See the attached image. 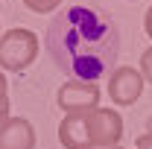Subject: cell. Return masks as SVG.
Listing matches in <instances>:
<instances>
[{"mask_svg": "<svg viewBox=\"0 0 152 149\" xmlns=\"http://www.w3.org/2000/svg\"><path fill=\"white\" fill-rule=\"evenodd\" d=\"M38 56V38L32 29H6L0 35V70H12L18 73L23 67H29Z\"/></svg>", "mask_w": 152, "mask_h": 149, "instance_id": "7a4b0ae2", "label": "cell"}, {"mask_svg": "<svg viewBox=\"0 0 152 149\" xmlns=\"http://www.w3.org/2000/svg\"><path fill=\"white\" fill-rule=\"evenodd\" d=\"M0 149H35V129L26 117H9L0 123Z\"/></svg>", "mask_w": 152, "mask_h": 149, "instance_id": "8992f818", "label": "cell"}, {"mask_svg": "<svg viewBox=\"0 0 152 149\" xmlns=\"http://www.w3.org/2000/svg\"><path fill=\"white\" fill-rule=\"evenodd\" d=\"M134 149H152V129H149V131H143V134L134 140Z\"/></svg>", "mask_w": 152, "mask_h": 149, "instance_id": "30bf717a", "label": "cell"}, {"mask_svg": "<svg viewBox=\"0 0 152 149\" xmlns=\"http://www.w3.org/2000/svg\"><path fill=\"white\" fill-rule=\"evenodd\" d=\"M88 120V134L94 146H117L123 137V117L114 108H94L91 114H85Z\"/></svg>", "mask_w": 152, "mask_h": 149, "instance_id": "277c9868", "label": "cell"}, {"mask_svg": "<svg viewBox=\"0 0 152 149\" xmlns=\"http://www.w3.org/2000/svg\"><path fill=\"white\" fill-rule=\"evenodd\" d=\"M140 76L152 85V47L143 50V56H140Z\"/></svg>", "mask_w": 152, "mask_h": 149, "instance_id": "9c48e42d", "label": "cell"}, {"mask_svg": "<svg viewBox=\"0 0 152 149\" xmlns=\"http://www.w3.org/2000/svg\"><path fill=\"white\" fill-rule=\"evenodd\" d=\"M58 140L64 149H94L85 114H64V120L58 123Z\"/></svg>", "mask_w": 152, "mask_h": 149, "instance_id": "52a82bcc", "label": "cell"}, {"mask_svg": "<svg viewBox=\"0 0 152 149\" xmlns=\"http://www.w3.org/2000/svg\"><path fill=\"white\" fill-rule=\"evenodd\" d=\"M143 93V76L134 67H114L108 76V96H111L114 105H134Z\"/></svg>", "mask_w": 152, "mask_h": 149, "instance_id": "5b68a950", "label": "cell"}, {"mask_svg": "<svg viewBox=\"0 0 152 149\" xmlns=\"http://www.w3.org/2000/svg\"><path fill=\"white\" fill-rule=\"evenodd\" d=\"M47 53L70 79L96 82L117 64L120 26L102 9L67 6L47 26Z\"/></svg>", "mask_w": 152, "mask_h": 149, "instance_id": "6da1fadb", "label": "cell"}, {"mask_svg": "<svg viewBox=\"0 0 152 149\" xmlns=\"http://www.w3.org/2000/svg\"><path fill=\"white\" fill-rule=\"evenodd\" d=\"M9 99V82H6V73L0 70V102Z\"/></svg>", "mask_w": 152, "mask_h": 149, "instance_id": "8fae6325", "label": "cell"}, {"mask_svg": "<svg viewBox=\"0 0 152 149\" xmlns=\"http://www.w3.org/2000/svg\"><path fill=\"white\" fill-rule=\"evenodd\" d=\"M56 102L64 114H91L94 108H99V88L94 82L70 79V82H64L58 88Z\"/></svg>", "mask_w": 152, "mask_h": 149, "instance_id": "3957f363", "label": "cell"}, {"mask_svg": "<svg viewBox=\"0 0 152 149\" xmlns=\"http://www.w3.org/2000/svg\"><path fill=\"white\" fill-rule=\"evenodd\" d=\"M23 6L38 12V15H50V12H56L61 6V0H23Z\"/></svg>", "mask_w": 152, "mask_h": 149, "instance_id": "ba28073f", "label": "cell"}, {"mask_svg": "<svg viewBox=\"0 0 152 149\" xmlns=\"http://www.w3.org/2000/svg\"><path fill=\"white\" fill-rule=\"evenodd\" d=\"M143 29H146V35L152 38V6L146 9V15H143Z\"/></svg>", "mask_w": 152, "mask_h": 149, "instance_id": "7c38bea8", "label": "cell"}, {"mask_svg": "<svg viewBox=\"0 0 152 149\" xmlns=\"http://www.w3.org/2000/svg\"><path fill=\"white\" fill-rule=\"evenodd\" d=\"M3 120H9V99L0 102V123H3Z\"/></svg>", "mask_w": 152, "mask_h": 149, "instance_id": "4fadbf2b", "label": "cell"}, {"mask_svg": "<svg viewBox=\"0 0 152 149\" xmlns=\"http://www.w3.org/2000/svg\"><path fill=\"white\" fill-rule=\"evenodd\" d=\"M94 149H123V146L117 143V146H94Z\"/></svg>", "mask_w": 152, "mask_h": 149, "instance_id": "5bb4252c", "label": "cell"}]
</instances>
